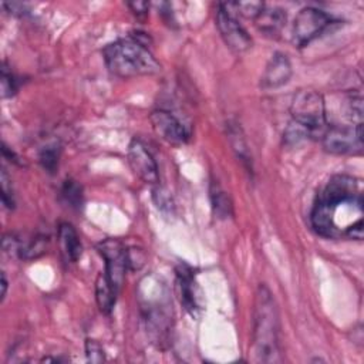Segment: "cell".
<instances>
[{
  "label": "cell",
  "mask_w": 364,
  "mask_h": 364,
  "mask_svg": "<svg viewBox=\"0 0 364 364\" xmlns=\"http://www.w3.org/2000/svg\"><path fill=\"white\" fill-rule=\"evenodd\" d=\"M216 27L225 44L235 53H245L252 47V38L245 27L237 21L226 3L218 4Z\"/></svg>",
  "instance_id": "obj_7"
},
{
  "label": "cell",
  "mask_w": 364,
  "mask_h": 364,
  "mask_svg": "<svg viewBox=\"0 0 364 364\" xmlns=\"http://www.w3.org/2000/svg\"><path fill=\"white\" fill-rule=\"evenodd\" d=\"M154 131L166 142L173 145H182L188 141L189 132L185 125L169 111L155 109L151 117Z\"/></svg>",
  "instance_id": "obj_10"
},
{
  "label": "cell",
  "mask_w": 364,
  "mask_h": 364,
  "mask_svg": "<svg viewBox=\"0 0 364 364\" xmlns=\"http://www.w3.org/2000/svg\"><path fill=\"white\" fill-rule=\"evenodd\" d=\"M58 242L61 246V250L67 260L77 262L81 256L82 246L80 242V237L77 235V230L71 223L63 222L58 226Z\"/></svg>",
  "instance_id": "obj_13"
},
{
  "label": "cell",
  "mask_w": 364,
  "mask_h": 364,
  "mask_svg": "<svg viewBox=\"0 0 364 364\" xmlns=\"http://www.w3.org/2000/svg\"><path fill=\"white\" fill-rule=\"evenodd\" d=\"M7 279H6V273L1 272V299L6 297V293H7Z\"/></svg>",
  "instance_id": "obj_26"
},
{
  "label": "cell",
  "mask_w": 364,
  "mask_h": 364,
  "mask_svg": "<svg viewBox=\"0 0 364 364\" xmlns=\"http://www.w3.org/2000/svg\"><path fill=\"white\" fill-rule=\"evenodd\" d=\"M279 313L274 297L267 286L260 284L253 307V338L252 353L256 361L280 363L282 350L279 341Z\"/></svg>",
  "instance_id": "obj_2"
},
{
  "label": "cell",
  "mask_w": 364,
  "mask_h": 364,
  "mask_svg": "<svg viewBox=\"0 0 364 364\" xmlns=\"http://www.w3.org/2000/svg\"><path fill=\"white\" fill-rule=\"evenodd\" d=\"M310 136L311 135H310V132L306 128H303L301 125L296 124L294 121H290V124L284 129L283 141H284V144L287 146H294V145H299L300 142L306 141Z\"/></svg>",
  "instance_id": "obj_18"
},
{
  "label": "cell",
  "mask_w": 364,
  "mask_h": 364,
  "mask_svg": "<svg viewBox=\"0 0 364 364\" xmlns=\"http://www.w3.org/2000/svg\"><path fill=\"white\" fill-rule=\"evenodd\" d=\"M286 23V13L280 7H263L262 11L256 16L255 24L259 31L266 36H276L280 33L282 27Z\"/></svg>",
  "instance_id": "obj_12"
},
{
  "label": "cell",
  "mask_w": 364,
  "mask_h": 364,
  "mask_svg": "<svg viewBox=\"0 0 364 364\" xmlns=\"http://www.w3.org/2000/svg\"><path fill=\"white\" fill-rule=\"evenodd\" d=\"M331 18L327 13L316 7L301 9L293 23V43L297 47H304L318 37L330 24Z\"/></svg>",
  "instance_id": "obj_6"
},
{
  "label": "cell",
  "mask_w": 364,
  "mask_h": 364,
  "mask_svg": "<svg viewBox=\"0 0 364 364\" xmlns=\"http://www.w3.org/2000/svg\"><path fill=\"white\" fill-rule=\"evenodd\" d=\"M128 162L135 172L145 183L155 185L159 181L158 165L141 139L134 138L128 146Z\"/></svg>",
  "instance_id": "obj_9"
},
{
  "label": "cell",
  "mask_w": 364,
  "mask_h": 364,
  "mask_svg": "<svg viewBox=\"0 0 364 364\" xmlns=\"http://www.w3.org/2000/svg\"><path fill=\"white\" fill-rule=\"evenodd\" d=\"M291 64L284 53H274L269 60L260 78V87L264 90L279 88L289 82L291 77Z\"/></svg>",
  "instance_id": "obj_11"
},
{
  "label": "cell",
  "mask_w": 364,
  "mask_h": 364,
  "mask_svg": "<svg viewBox=\"0 0 364 364\" xmlns=\"http://www.w3.org/2000/svg\"><path fill=\"white\" fill-rule=\"evenodd\" d=\"M363 193L350 175H334L320 191L310 213L311 228L327 239H363Z\"/></svg>",
  "instance_id": "obj_1"
},
{
  "label": "cell",
  "mask_w": 364,
  "mask_h": 364,
  "mask_svg": "<svg viewBox=\"0 0 364 364\" xmlns=\"http://www.w3.org/2000/svg\"><path fill=\"white\" fill-rule=\"evenodd\" d=\"M128 7L132 10L134 14H136L138 17L145 16L148 11V3L146 1H134V3H128Z\"/></svg>",
  "instance_id": "obj_25"
},
{
  "label": "cell",
  "mask_w": 364,
  "mask_h": 364,
  "mask_svg": "<svg viewBox=\"0 0 364 364\" xmlns=\"http://www.w3.org/2000/svg\"><path fill=\"white\" fill-rule=\"evenodd\" d=\"M1 97L3 98H7V97H11L16 91V80L13 77V74L7 70L6 65H3L1 68Z\"/></svg>",
  "instance_id": "obj_23"
},
{
  "label": "cell",
  "mask_w": 364,
  "mask_h": 364,
  "mask_svg": "<svg viewBox=\"0 0 364 364\" xmlns=\"http://www.w3.org/2000/svg\"><path fill=\"white\" fill-rule=\"evenodd\" d=\"M178 284L181 289V301L183 307L193 316L196 314L199 306L196 301V294H195V283H193V276L189 267L181 266L178 269Z\"/></svg>",
  "instance_id": "obj_14"
},
{
  "label": "cell",
  "mask_w": 364,
  "mask_h": 364,
  "mask_svg": "<svg viewBox=\"0 0 364 364\" xmlns=\"http://www.w3.org/2000/svg\"><path fill=\"white\" fill-rule=\"evenodd\" d=\"M230 11H235L237 14H242L247 18H256V16L262 11L264 7V3L262 1H235V3H226Z\"/></svg>",
  "instance_id": "obj_19"
},
{
  "label": "cell",
  "mask_w": 364,
  "mask_h": 364,
  "mask_svg": "<svg viewBox=\"0 0 364 364\" xmlns=\"http://www.w3.org/2000/svg\"><path fill=\"white\" fill-rule=\"evenodd\" d=\"M61 196L64 198L65 203L71 208H80L82 203V189L81 186L71 179H67L61 188Z\"/></svg>",
  "instance_id": "obj_17"
},
{
  "label": "cell",
  "mask_w": 364,
  "mask_h": 364,
  "mask_svg": "<svg viewBox=\"0 0 364 364\" xmlns=\"http://www.w3.org/2000/svg\"><path fill=\"white\" fill-rule=\"evenodd\" d=\"M0 182H1V200L3 205L9 209L14 208V196H13V189H11V182L7 176L6 169H1V176H0Z\"/></svg>",
  "instance_id": "obj_21"
},
{
  "label": "cell",
  "mask_w": 364,
  "mask_h": 364,
  "mask_svg": "<svg viewBox=\"0 0 364 364\" xmlns=\"http://www.w3.org/2000/svg\"><path fill=\"white\" fill-rule=\"evenodd\" d=\"M102 55L107 68L121 78L152 75L161 71V65L152 53L135 38H121L108 44Z\"/></svg>",
  "instance_id": "obj_3"
},
{
  "label": "cell",
  "mask_w": 364,
  "mask_h": 364,
  "mask_svg": "<svg viewBox=\"0 0 364 364\" xmlns=\"http://www.w3.org/2000/svg\"><path fill=\"white\" fill-rule=\"evenodd\" d=\"M323 148L334 155L361 154L363 124L358 125H330L321 135Z\"/></svg>",
  "instance_id": "obj_5"
},
{
  "label": "cell",
  "mask_w": 364,
  "mask_h": 364,
  "mask_svg": "<svg viewBox=\"0 0 364 364\" xmlns=\"http://www.w3.org/2000/svg\"><path fill=\"white\" fill-rule=\"evenodd\" d=\"M98 252L105 260V274L112 287L119 293L128 269V250L118 239H105L98 245Z\"/></svg>",
  "instance_id": "obj_8"
},
{
  "label": "cell",
  "mask_w": 364,
  "mask_h": 364,
  "mask_svg": "<svg viewBox=\"0 0 364 364\" xmlns=\"http://www.w3.org/2000/svg\"><path fill=\"white\" fill-rule=\"evenodd\" d=\"M212 206L215 209V213L218 215V218L226 219L232 215V202L229 199V196L226 195V192L220 191L218 186L215 191H212Z\"/></svg>",
  "instance_id": "obj_16"
},
{
  "label": "cell",
  "mask_w": 364,
  "mask_h": 364,
  "mask_svg": "<svg viewBox=\"0 0 364 364\" xmlns=\"http://www.w3.org/2000/svg\"><path fill=\"white\" fill-rule=\"evenodd\" d=\"M291 121L306 128L311 136L323 135L327 128L323 95L313 90H300L291 100Z\"/></svg>",
  "instance_id": "obj_4"
},
{
  "label": "cell",
  "mask_w": 364,
  "mask_h": 364,
  "mask_svg": "<svg viewBox=\"0 0 364 364\" xmlns=\"http://www.w3.org/2000/svg\"><path fill=\"white\" fill-rule=\"evenodd\" d=\"M85 355H87V360L91 363H102L105 360L101 344L91 338L85 340Z\"/></svg>",
  "instance_id": "obj_22"
},
{
  "label": "cell",
  "mask_w": 364,
  "mask_h": 364,
  "mask_svg": "<svg viewBox=\"0 0 364 364\" xmlns=\"http://www.w3.org/2000/svg\"><path fill=\"white\" fill-rule=\"evenodd\" d=\"M40 162L44 166V169H47L48 172H53L58 162V152H57L55 146L44 148L40 155Z\"/></svg>",
  "instance_id": "obj_24"
},
{
  "label": "cell",
  "mask_w": 364,
  "mask_h": 364,
  "mask_svg": "<svg viewBox=\"0 0 364 364\" xmlns=\"http://www.w3.org/2000/svg\"><path fill=\"white\" fill-rule=\"evenodd\" d=\"M118 291L112 287L105 273H100L95 280V300L100 310L105 314H109L114 309Z\"/></svg>",
  "instance_id": "obj_15"
},
{
  "label": "cell",
  "mask_w": 364,
  "mask_h": 364,
  "mask_svg": "<svg viewBox=\"0 0 364 364\" xmlns=\"http://www.w3.org/2000/svg\"><path fill=\"white\" fill-rule=\"evenodd\" d=\"M229 138L232 141V146L233 149L236 151L237 156L243 161V162H247L250 164V159H249V151H247V145L240 134V128L237 127H229Z\"/></svg>",
  "instance_id": "obj_20"
}]
</instances>
